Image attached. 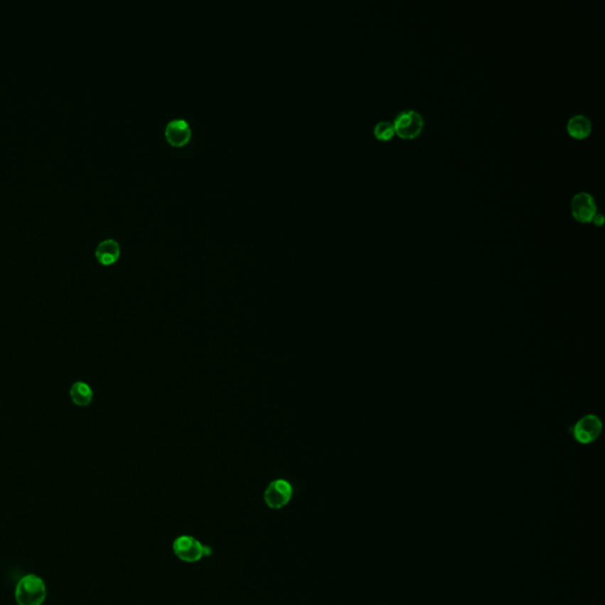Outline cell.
<instances>
[{
    "instance_id": "obj_8",
    "label": "cell",
    "mask_w": 605,
    "mask_h": 605,
    "mask_svg": "<svg viewBox=\"0 0 605 605\" xmlns=\"http://www.w3.org/2000/svg\"><path fill=\"white\" fill-rule=\"evenodd\" d=\"M121 255V247L117 240L112 238H107L102 240L95 250V257L102 265H112L117 262Z\"/></svg>"
},
{
    "instance_id": "obj_4",
    "label": "cell",
    "mask_w": 605,
    "mask_h": 605,
    "mask_svg": "<svg viewBox=\"0 0 605 605\" xmlns=\"http://www.w3.org/2000/svg\"><path fill=\"white\" fill-rule=\"evenodd\" d=\"M395 134L402 139H414L419 136L424 129V119L420 112L413 109L400 112L394 119Z\"/></svg>"
},
{
    "instance_id": "obj_12",
    "label": "cell",
    "mask_w": 605,
    "mask_h": 605,
    "mask_svg": "<svg viewBox=\"0 0 605 605\" xmlns=\"http://www.w3.org/2000/svg\"><path fill=\"white\" fill-rule=\"evenodd\" d=\"M592 220L595 221L596 225H602L603 224V215L601 213L596 214L595 217Z\"/></svg>"
},
{
    "instance_id": "obj_7",
    "label": "cell",
    "mask_w": 605,
    "mask_h": 605,
    "mask_svg": "<svg viewBox=\"0 0 605 605\" xmlns=\"http://www.w3.org/2000/svg\"><path fill=\"white\" fill-rule=\"evenodd\" d=\"M166 137L173 146H183L192 136V130L188 122L183 119H174L166 126Z\"/></svg>"
},
{
    "instance_id": "obj_1",
    "label": "cell",
    "mask_w": 605,
    "mask_h": 605,
    "mask_svg": "<svg viewBox=\"0 0 605 605\" xmlns=\"http://www.w3.org/2000/svg\"><path fill=\"white\" fill-rule=\"evenodd\" d=\"M18 605H42L46 599V585L37 574H26L18 582L14 590Z\"/></svg>"
},
{
    "instance_id": "obj_9",
    "label": "cell",
    "mask_w": 605,
    "mask_h": 605,
    "mask_svg": "<svg viewBox=\"0 0 605 605\" xmlns=\"http://www.w3.org/2000/svg\"><path fill=\"white\" fill-rule=\"evenodd\" d=\"M567 133L576 139H584L589 136L592 130L591 121L583 114L571 116L567 124Z\"/></svg>"
},
{
    "instance_id": "obj_10",
    "label": "cell",
    "mask_w": 605,
    "mask_h": 605,
    "mask_svg": "<svg viewBox=\"0 0 605 605\" xmlns=\"http://www.w3.org/2000/svg\"><path fill=\"white\" fill-rule=\"evenodd\" d=\"M70 399L74 405L78 407H87L92 402L94 392L90 385L83 381H77L73 383L70 390Z\"/></svg>"
},
{
    "instance_id": "obj_3",
    "label": "cell",
    "mask_w": 605,
    "mask_h": 605,
    "mask_svg": "<svg viewBox=\"0 0 605 605\" xmlns=\"http://www.w3.org/2000/svg\"><path fill=\"white\" fill-rule=\"evenodd\" d=\"M603 424L595 414H588L581 417L571 427L570 433L578 444H590L595 442L602 433Z\"/></svg>"
},
{
    "instance_id": "obj_5",
    "label": "cell",
    "mask_w": 605,
    "mask_h": 605,
    "mask_svg": "<svg viewBox=\"0 0 605 605\" xmlns=\"http://www.w3.org/2000/svg\"><path fill=\"white\" fill-rule=\"evenodd\" d=\"M294 496V487L287 480H273L269 486L266 487L264 493L265 504L272 510H279L290 503Z\"/></svg>"
},
{
    "instance_id": "obj_11",
    "label": "cell",
    "mask_w": 605,
    "mask_h": 605,
    "mask_svg": "<svg viewBox=\"0 0 605 605\" xmlns=\"http://www.w3.org/2000/svg\"><path fill=\"white\" fill-rule=\"evenodd\" d=\"M374 134L378 140L388 141L395 135V128H394V124L389 121H380L375 126Z\"/></svg>"
},
{
    "instance_id": "obj_2",
    "label": "cell",
    "mask_w": 605,
    "mask_h": 605,
    "mask_svg": "<svg viewBox=\"0 0 605 605\" xmlns=\"http://www.w3.org/2000/svg\"><path fill=\"white\" fill-rule=\"evenodd\" d=\"M173 551L178 560L186 563H196L203 557L210 556L212 550L203 545L192 535H180L173 542Z\"/></svg>"
},
{
    "instance_id": "obj_6",
    "label": "cell",
    "mask_w": 605,
    "mask_h": 605,
    "mask_svg": "<svg viewBox=\"0 0 605 605\" xmlns=\"http://www.w3.org/2000/svg\"><path fill=\"white\" fill-rule=\"evenodd\" d=\"M571 212L578 221L588 223L597 214V203L594 196L588 192H578L571 200Z\"/></svg>"
}]
</instances>
